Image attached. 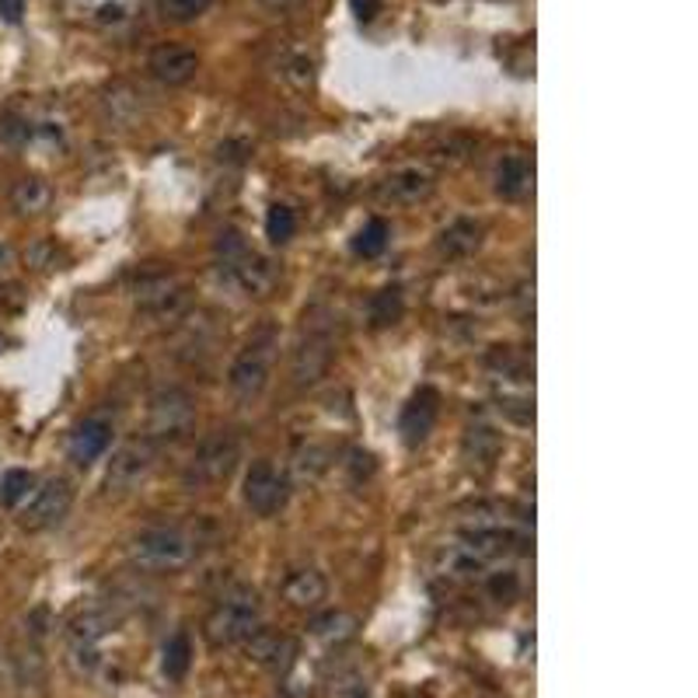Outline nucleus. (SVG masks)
Here are the masks:
<instances>
[{
  "instance_id": "f257e3e1",
  "label": "nucleus",
  "mask_w": 698,
  "mask_h": 698,
  "mask_svg": "<svg viewBox=\"0 0 698 698\" xmlns=\"http://www.w3.org/2000/svg\"><path fill=\"white\" fill-rule=\"evenodd\" d=\"M241 458H244L241 433L214 430L210 437L196 447V455L188 458V465L182 471V485L188 489V493H206V489H217V485H224L234 476Z\"/></svg>"
},
{
  "instance_id": "f03ea898",
  "label": "nucleus",
  "mask_w": 698,
  "mask_h": 698,
  "mask_svg": "<svg viewBox=\"0 0 698 698\" xmlns=\"http://www.w3.org/2000/svg\"><path fill=\"white\" fill-rule=\"evenodd\" d=\"M214 252H217L220 270L228 273L249 297H270L273 287L279 283V270L273 266V259L259 255L252 244L244 241V234L234 228H224L217 234Z\"/></svg>"
},
{
  "instance_id": "7ed1b4c3",
  "label": "nucleus",
  "mask_w": 698,
  "mask_h": 698,
  "mask_svg": "<svg viewBox=\"0 0 698 698\" xmlns=\"http://www.w3.org/2000/svg\"><path fill=\"white\" fill-rule=\"evenodd\" d=\"M276 350H279V332L276 325H259L249 343L241 346V353L234 356V364L228 370V388L238 402H255L262 391L270 388L273 377V364H276Z\"/></svg>"
},
{
  "instance_id": "20e7f679",
  "label": "nucleus",
  "mask_w": 698,
  "mask_h": 698,
  "mask_svg": "<svg viewBox=\"0 0 698 698\" xmlns=\"http://www.w3.org/2000/svg\"><path fill=\"white\" fill-rule=\"evenodd\" d=\"M262 621V597L255 587H234L228 591L217 608L206 615L203 621V636L206 643H210L214 650H224V646H238L244 643Z\"/></svg>"
},
{
  "instance_id": "39448f33",
  "label": "nucleus",
  "mask_w": 698,
  "mask_h": 698,
  "mask_svg": "<svg viewBox=\"0 0 698 698\" xmlns=\"http://www.w3.org/2000/svg\"><path fill=\"white\" fill-rule=\"evenodd\" d=\"M129 559H134V565H140L144 573H179L196 559V538L172 524L144 527V531L129 541Z\"/></svg>"
},
{
  "instance_id": "423d86ee",
  "label": "nucleus",
  "mask_w": 698,
  "mask_h": 698,
  "mask_svg": "<svg viewBox=\"0 0 698 698\" xmlns=\"http://www.w3.org/2000/svg\"><path fill=\"white\" fill-rule=\"evenodd\" d=\"M196 423V402L185 388H161L147 402V440L179 444Z\"/></svg>"
},
{
  "instance_id": "0eeeda50",
  "label": "nucleus",
  "mask_w": 698,
  "mask_h": 698,
  "mask_svg": "<svg viewBox=\"0 0 698 698\" xmlns=\"http://www.w3.org/2000/svg\"><path fill=\"white\" fill-rule=\"evenodd\" d=\"M335 361V339L329 322H314L305 314V332H300L297 346L290 353V377L297 388H314L329 374Z\"/></svg>"
},
{
  "instance_id": "6e6552de",
  "label": "nucleus",
  "mask_w": 698,
  "mask_h": 698,
  "mask_svg": "<svg viewBox=\"0 0 698 698\" xmlns=\"http://www.w3.org/2000/svg\"><path fill=\"white\" fill-rule=\"evenodd\" d=\"M241 500L255 517H276L290 500V479L273 461H255L244 471Z\"/></svg>"
},
{
  "instance_id": "1a4fd4ad",
  "label": "nucleus",
  "mask_w": 698,
  "mask_h": 698,
  "mask_svg": "<svg viewBox=\"0 0 698 698\" xmlns=\"http://www.w3.org/2000/svg\"><path fill=\"white\" fill-rule=\"evenodd\" d=\"M150 468H155V444L147 437L123 444L105 468V493L108 496L134 493V489L144 485V479L150 476Z\"/></svg>"
},
{
  "instance_id": "9d476101",
  "label": "nucleus",
  "mask_w": 698,
  "mask_h": 698,
  "mask_svg": "<svg viewBox=\"0 0 698 698\" xmlns=\"http://www.w3.org/2000/svg\"><path fill=\"white\" fill-rule=\"evenodd\" d=\"M70 506H73V485H70V479L56 476V479L43 482L32 493L28 506L22 511V527H25V531H32V535L35 531H49V527L64 524V517L70 514Z\"/></svg>"
},
{
  "instance_id": "9b49d317",
  "label": "nucleus",
  "mask_w": 698,
  "mask_h": 698,
  "mask_svg": "<svg viewBox=\"0 0 698 698\" xmlns=\"http://www.w3.org/2000/svg\"><path fill=\"white\" fill-rule=\"evenodd\" d=\"M188 305L185 297V287L168 273H158V276H147L140 279L137 287V311L155 318V322H164V318H179Z\"/></svg>"
},
{
  "instance_id": "f8f14e48",
  "label": "nucleus",
  "mask_w": 698,
  "mask_h": 698,
  "mask_svg": "<svg viewBox=\"0 0 698 698\" xmlns=\"http://www.w3.org/2000/svg\"><path fill=\"white\" fill-rule=\"evenodd\" d=\"M433 188H437V182H433V175L426 172V168L409 164V168H399V172H391L377 182V199H385L391 206H416V203L433 196Z\"/></svg>"
},
{
  "instance_id": "ddd939ff",
  "label": "nucleus",
  "mask_w": 698,
  "mask_h": 698,
  "mask_svg": "<svg viewBox=\"0 0 698 698\" xmlns=\"http://www.w3.org/2000/svg\"><path fill=\"white\" fill-rule=\"evenodd\" d=\"M437 420H440V394L433 391V388H420V391L405 402L402 416H399V433H402V440H405L409 447L426 444V437L433 433V426H437Z\"/></svg>"
},
{
  "instance_id": "4468645a",
  "label": "nucleus",
  "mask_w": 698,
  "mask_h": 698,
  "mask_svg": "<svg viewBox=\"0 0 698 698\" xmlns=\"http://www.w3.org/2000/svg\"><path fill=\"white\" fill-rule=\"evenodd\" d=\"M147 70L155 73V78H158L161 84L175 88V84H185V81H193V78H196V70H199V56H196V49H188V46L164 43V46H158L155 53H150Z\"/></svg>"
},
{
  "instance_id": "2eb2a0df",
  "label": "nucleus",
  "mask_w": 698,
  "mask_h": 698,
  "mask_svg": "<svg viewBox=\"0 0 698 698\" xmlns=\"http://www.w3.org/2000/svg\"><path fill=\"white\" fill-rule=\"evenodd\" d=\"M112 433L116 430H112V420H105V416H88L84 423H78L70 433V444H67L70 461L81 465V468L94 465L108 450Z\"/></svg>"
},
{
  "instance_id": "dca6fc26",
  "label": "nucleus",
  "mask_w": 698,
  "mask_h": 698,
  "mask_svg": "<svg viewBox=\"0 0 698 698\" xmlns=\"http://www.w3.org/2000/svg\"><path fill=\"white\" fill-rule=\"evenodd\" d=\"M461 541L471 552H479L485 562L503 559L511 552H524V545H527L524 535L511 531V527H503V524H476V527H468V531H461Z\"/></svg>"
},
{
  "instance_id": "f3484780",
  "label": "nucleus",
  "mask_w": 698,
  "mask_h": 698,
  "mask_svg": "<svg viewBox=\"0 0 698 698\" xmlns=\"http://www.w3.org/2000/svg\"><path fill=\"white\" fill-rule=\"evenodd\" d=\"M329 597V580L322 570L314 565H300V570H290L287 580H283V600L297 611H311Z\"/></svg>"
},
{
  "instance_id": "a211bd4d",
  "label": "nucleus",
  "mask_w": 698,
  "mask_h": 698,
  "mask_svg": "<svg viewBox=\"0 0 698 698\" xmlns=\"http://www.w3.org/2000/svg\"><path fill=\"white\" fill-rule=\"evenodd\" d=\"M119 626L116 611L108 608H84L67 621V639H70V650H88V646H99L102 639Z\"/></svg>"
},
{
  "instance_id": "6ab92c4d",
  "label": "nucleus",
  "mask_w": 698,
  "mask_h": 698,
  "mask_svg": "<svg viewBox=\"0 0 698 698\" xmlns=\"http://www.w3.org/2000/svg\"><path fill=\"white\" fill-rule=\"evenodd\" d=\"M482 238H485V228L479 220L458 217L437 234V252L444 259H468V255H476L482 249Z\"/></svg>"
},
{
  "instance_id": "aec40b11",
  "label": "nucleus",
  "mask_w": 698,
  "mask_h": 698,
  "mask_svg": "<svg viewBox=\"0 0 698 698\" xmlns=\"http://www.w3.org/2000/svg\"><path fill=\"white\" fill-rule=\"evenodd\" d=\"M461 455L468 461V468H479L489 471L496 465V458L503 455V437L485 423H476L465 430V440H461Z\"/></svg>"
},
{
  "instance_id": "412c9836",
  "label": "nucleus",
  "mask_w": 698,
  "mask_h": 698,
  "mask_svg": "<svg viewBox=\"0 0 698 698\" xmlns=\"http://www.w3.org/2000/svg\"><path fill=\"white\" fill-rule=\"evenodd\" d=\"M535 188V164L524 155H511L496 164V193L503 199H524Z\"/></svg>"
},
{
  "instance_id": "4be33fe9",
  "label": "nucleus",
  "mask_w": 698,
  "mask_h": 698,
  "mask_svg": "<svg viewBox=\"0 0 698 698\" xmlns=\"http://www.w3.org/2000/svg\"><path fill=\"white\" fill-rule=\"evenodd\" d=\"M485 570H489V562L479 552H471L465 541L447 545V549L437 552V573L447 580H479Z\"/></svg>"
},
{
  "instance_id": "5701e85b",
  "label": "nucleus",
  "mask_w": 698,
  "mask_h": 698,
  "mask_svg": "<svg viewBox=\"0 0 698 698\" xmlns=\"http://www.w3.org/2000/svg\"><path fill=\"white\" fill-rule=\"evenodd\" d=\"M244 650H249V656L259 667H273V671L287 664V656H290V643L273 629H255L249 639H244Z\"/></svg>"
},
{
  "instance_id": "b1692460",
  "label": "nucleus",
  "mask_w": 698,
  "mask_h": 698,
  "mask_svg": "<svg viewBox=\"0 0 698 698\" xmlns=\"http://www.w3.org/2000/svg\"><path fill=\"white\" fill-rule=\"evenodd\" d=\"M188 667H193V643H188V636L185 632L168 636V643L161 650V674L168 682H182Z\"/></svg>"
},
{
  "instance_id": "393cba45",
  "label": "nucleus",
  "mask_w": 698,
  "mask_h": 698,
  "mask_svg": "<svg viewBox=\"0 0 698 698\" xmlns=\"http://www.w3.org/2000/svg\"><path fill=\"white\" fill-rule=\"evenodd\" d=\"M53 199V188L43 179H22L11 188V203L18 214H43Z\"/></svg>"
},
{
  "instance_id": "a878e982",
  "label": "nucleus",
  "mask_w": 698,
  "mask_h": 698,
  "mask_svg": "<svg viewBox=\"0 0 698 698\" xmlns=\"http://www.w3.org/2000/svg\"><path fill=\"white\" fill-rule=\"evenodd\" d=\"M402 314H405V297H402L399 287H385L370 300V325L374 329H388L394 322H402Z\"/></svg>"
},
{
  "instance_id": "bb28decb",
  "label": "nucleus",
  "mask_w": 698,
  "mask_h": 698,
  "mask_svg": "<svg viewBox=\"0 0 698 698\" xmlns=\"http://www.w3.org/2000/svg\"><path fill=\"white\" fill-rule=\"evenodd\" d=\"M294 479L297 482H318L329 471V450L325 447H318V444H308V447H300L297 455H294Z\"/></svg>"
},
{
  "instance_id": "cd10ccee",
  "label": "nucleus",
  "mask_w": 698,
  "mask_h": 698,
  "mask_svg": "<svg viewBox=\"0 0 698 698\" xmlns=\"http://www.w3.org/2000/svg\"><path fill=\"white\" fill-rule=\"evenodd\" d=\"M214 0H155L158 14L164 18V22L172 25H188L196 22L199 14H206V8H210Z\"/></svg>"
},
{
  "instance_id": "c85d7f7f",
  "label": "nucleus",
  "mask_w": 698,
  "mask_h": 698,
  "mask_svg": "<svg viewBox=\"0 0 698 698\" xmlns=\"http://www.w3.org/2000/svg\"><path fill=\"white\" fill-rule=\"evenodd\" d=\"M388 238H391L388 224H385L381 217H374V220H367V224H364V231L356 234L353 249H356V255L374 259V255H381V252L388 249Z\"/></svg>"
},
{
  "instance_id": "c756f323",
  "label": "nucleus",
  "mask_w": 698,
  "mask_h": 698,
  "mask_svg": "<svg viewBox=\"0 0 698 698\" xmlns=\"http://www.w3.org/2000/svg\"><path fill=\"white\" fill-rule=\"evenodd\" d=\"M353 632H356V618L346 611H329L325 618L314 621V636L325 639V643H343Z\"/></svg>"
},
{
  "instance_id": "7c9ffc66",
  "label": "nucleus",
  "mask_w": 698,
  "mask_h": 698,
  "mask_svg": "<svg viewBox=\"0 0 698 698\" xmlns=\"http://www.w3.org/2000/svg\"><path fill=\"white\" fill-rule=\"evenodd\" d=\"M297 234V214L290 210V206H270L266 214V238L273 244H287L290 238Z\"/></svg>"
},
{
  "instance_id": "2f4dec72",
  "label": "nucleus",
  "mask_w": 698,
  "mask_h": 698,
  "mask_svg": "<svg viewBox=\"0 0 698 698\" xmlns=\"http://www.w3.org/2000/svg\"><path fill=\"white\" fill-rule=\"evenodd\" d=\"M32 485H35V476H32V471H25V468L8 471L4 482H0V503H4V506H18L22 500H28Z\"/></svg>"
},
{
  "instance_id": "473e14b6",
  "label": "nucleus",
  "mask_w": 698,
  "mask_h": 698,
  "mask_svg": "<svg viewBox=\"0 0 698 698\" xmlns=\"http://www.w3.org/2000/svg\"><path fill=\"white\" fill-rule=\"evenodd\" d=\"M485 587H489V594H493L496 605H514V600L520 597V576L511 573V570H506V573H493Z\"/></svg>"
},
{
  "instance_id": "72a5a7b5",
  "label": "nucleus",
  "mask_w": 698,
  "mask_h": 698,
  "mask_svg": "<svg viewBox=\"0 0 698 698\" xmlns=\"http://www.w3.org/2000/svg\"><path fill=\"white\" fill-rule=\"evenodd\" d=\"M489 367H500V374H520V381H527V364L517 361L511 346H496L493 353H489Z\"/></svg>"
},
{
  "instance_id": "f704fd0d",
  "label": "nucleus",
  "mask_w": 698,
  "mask_h": 698,
  "mask_svg": "<svg viewBox=\"0 0 698 698\" xmlns=\"http://www.w3.org/2000/svg\"><path fill=\"white\" fill-rule=\"evenodd\" d=\"M353 4V14L361 18V22H370V18L381 11V0H350Z\"/></svg>"
},
{
  "instance_id": "c9c22d12",
  "label": "nucleus",
  "mask_w": 698,
  "mask_h": 698,
  "mask_svg": "<svg viewBox=\"0 0 698 698\" xmlns=\"http://www.w3.org/2000/svg\"><path fill=\"white\" fill-rule=\"evenodd\" d=\"M22 4L25 0H0V18H4V22H18V18H22Z\"/></svg>"
},
{
  "instance_id": "e433bc0d",
  "label": "nucleus",
  "mask_w": 698,
  "mask_h": 698,
  "mask_svg": "<svg viewBox=\"0 0 698 698\" xmlns=\"http://www.w3.org/2000/svg\"><path fill=\"white\" fill-rule=\"evenodd\" d=\"M343 698H367V691H364L361 685H356V682H353L350 688H343Z\"/></svg>"
}]
</instances>
